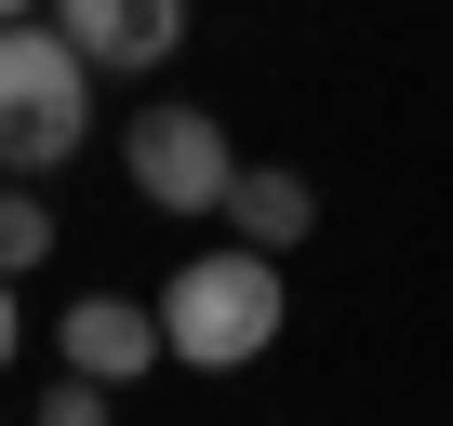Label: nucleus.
Returning <instances> with one entry per match:
<instances>
[{
  "label": "nucleus",
  "instance_id": "f257e3e1",
  "mask_svg": "<svg viewBox=\"0 0 453 426\" xmlns=\"http://www.w3.org/2000/svg\"><path fill=\"white\" fill-rule=\"evenodd\" d=\"M160 360H187V373H254L267 346H280V320H294V293H280V254H254V240H213V254H187L160 293Z\"/></svg>",
  "mask_w": 453,
  "mask_h": 426
},
{
  "label": "nucleus",
  "instance_id": "f03ea898",
  "mask_svg": "<svg viewBox=\"0 0 453 426\" xmlns=\"http://www.w3.org/2000/svg\"><path fill=\"white\" fill-rule=\"evenodd\" d=\"M81 133H94L81 41L54 14H14L0 27V173H54V160H81Z\"/></svg>",
  "mask_w": 453,
  "mask_h": 426
},
{
  "label": "nucleus",
  "instance_id": "7ed1b4c3",
  "mask_svg": "<svg viewBox=\"0 0 453 426\" xmlns=\"http://www.w3.org/2000/svg\"><path fill=\"white\" fill-rule=\"evenodd\" d=\"M120 173L147 213H173V227H200V213H226V173H241V147H226L213 107H147L120 120Z\"/></svg>",
  "mask_w": 453,
  "mask_h": 426
},
{
  "label": "nucleus",
  "instance_id": "20e7f679",
  "mask_svg": "<svg viewBox=\"0 0 453 426\" xmlns=\"http://www.w3.org/2000/svg\"><path fill=\"white\" fill-rule=\"evenodd\" d=\"M41 14L81 41L94 80H147V67L187 54V0H41Z\"/></svg>",
  "mask_w": 453,
  "mask_h": 426
},
{
  "label": "nucleus",
  "instance_id": "39448f33",
  "mask_svg": "<svg viewBox=\"0 0 453 426\" xmlns=\"http://www.w3.org/2000/svg\"><path fill=\"white\" fill-rule=\"evenodd\" d=\"M54 360L134 386V373H160V307H147V293H81V307L54 320Z\"/></svg>",
  "mask_w": 453,
  "mask_h": 426
},
{
  "label": "nucleus",
  "instance_id": "423d86ee",
  "mask_svg": "<svg viewBox=\"0 0 453 426\" xmlns=\"http://www.w3.org/2000/svg\"><path fill=\"white\" fill-rule=\"evenodd\" d=\"M320 227V186L294 173V160H241L226 173V240H254V254H294Z\"/></svg>",
  "mask_w": 453,
  "mask_h": 426
},
{
  "label": "nucleus",
  "instance_id": "0eeeda50",
  "mask_svg": "<svg viewBox=\"0 0 453 426\" xmlns=\"http://www.w3.org/2000/svg\"><path fill=\"white\" fill-rule=\"evenodd\" d=\"M54 200H41V173H0V280H41L54 267Z\"/></svg>",
  "mask_w": 453,
  "mask_h": 426
},
{
  "label": "nucleus",
  "instance_id": "6e6552de",
  "mask_svg": "<svg viewBox=\"0 0 453 426\" xmlns=\"http://www.w3.org/2000/svg\"><path fill=\"white\" fill-rule=\"evenodd\" d=\"M94 413H120V386H107V373H81V360H67V373H54V386H41V426H94Z\"/></svg>",
  "mask_w": 453,
  "mask_h": 426
},
{
  "label": "nucleus",
  "instance_id": "1a4fd4ad",
  "mask_svg": "<svg viewBox=\"0 0 453 426\" xmlns=\"http://www.w3.org/2000/svg\"><path fill=\"white\" fill-rule=\"evenodd\" d=\"M14 293H27V280H0V373L27 360V307H14Z\"/></svg>",
  "mask_w": 453,
  "mask_h": 426
},
{
  "label": "nucleus",
  "instance_id": "9d476101",
  "mask_svg": "<svg viewBox=\"0 0 453 426\" xmlns=\"http://www.w3.org/2000/svg\"><path fill=\"white\" fill-rule=\"evenodd\" d=\"M14 14H41V0H0V27H14Z\"/></svg>",
  "mask_w": 453,
  "mask_h": 426
}]
</instances>
